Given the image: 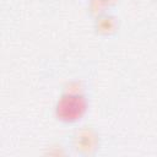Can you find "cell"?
Listing matches in <instances>:
<instances>
[{"label": "cell", "instance_id": "6da1fadb", "mask_svg": "<svg viewBox=\"0 0 157 157\" xmlns=\"http://www.w3.org/2000/svg\"><path fill=\"white\" fill-rule=\"evenodd\" d=\"M85 109V103L78 97H69V99H64L59 105L60 115L65 119H76L78 118Z\"/></svg>", "mask_w": 157, "mask_h": 157}]
</instances>
